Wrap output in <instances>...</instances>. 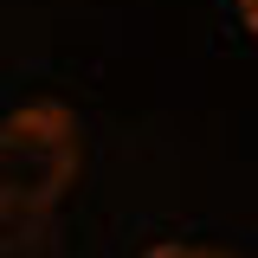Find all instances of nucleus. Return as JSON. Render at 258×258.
I'll return each instance as SVG.
<instances>
[{
  "label": "nucleus",
  "mask_w": 258,
  "mask_h": 258,
  "mask_svg": "<svg viewBox=\"0 0 258 258\" xmlns=\"http://www.w3.org/2000/svg\"><path fill=\"white\" fill-rule=\"evenodd\" d=\"M239 13H245V26L258 32V0H239Z\"/></svg>",
  "instance_id": "7ed1b4c3"
},
{
  "label": "nucleus",
  "mask_w": 258,
  "mask_h": 258,
  "mask_svg": "<svg viewBox=\"0 0 258 258\" xmlns=\"http://www.w3.org/2000/svg\"><path fill=\"white\" fill-rule=\"evenodd\" d=\"M142 258H232V252H213V245H155Z\"/></svg>",
  "instance_id": "f03ea898"
},
{
  "label": "nucleus",
  "mask_w": 258,
  "mask_h": 258,
  "mask_svg": "<svg viewBox=\"0 0 258 258\" xmlns=\"http://www.w3.org/2000/svg\"><path fill=\"white\" fill-rule=\"evenodd\" d=\"M84 136L64 103H26L13 116H0V213L26 220L58 207L64 187L78 181Z\"/></svg>",
  "instance_id": "f257e3e1"
}]
</instances>
